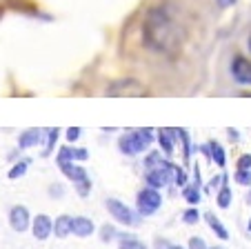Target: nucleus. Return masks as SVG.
I'll list each match as a JSON object with an SVG mask.
<instances>
[{"label": "nucleus", "instance_id": "21", "mask_svg": "<svg viewBox=\"0 0 251 249\" xmlns=\"http://www.w3.org/2000/svg\"><path fill=\"white\" fill-rule=\"evenodd\" d=\"M27 169H29V160L25 158V160H20V163H16L14 167H11V169H9V178H11V180L20 178V176H25V174H27Z\"/></svg>", "mask_w": 251, "mask_h": 249}, {"label": "nucleus", "instance_id": "18", "mask_svg": "<svg viewBox=\"0 0 251 249\" xmlns=\"http://www.w3.org/2000/svg\"><path fill=\"white\" fill-rule=\"evenodd\" d=\"M182 196H185V200L189 202V205H198V202L202 200L200 187H196V185H187V187H182Z\"/></svg>", "mask_w": 251, "mask_h": 249}, {"label": "nucleus", "instance_id": "8", "mask_svg": "<svg viewBox=\"0 0 251 249\" xmlns=\"http://www.w3.org/2000/svg\"><path fill=\"white\" fill-rule=\"evenodd\" d=\"M231 76L240 85H251V60L245 56H236L231 60Z\"/></svg>", "mask_w": 251, "mask_h": 249}, {"label": "nucleus", "instance_id": "25", "mask_svg": "<svg viewBox=\"0 0 251 249\" xmlns=\"http://www.w3.org/2000/svg\"><path fill=\"white\" fill-rule=\"evenodd\" d=\"M56 140H58V129H49V140H47V147H45V151H43L45 156H49L53 151V145H56Z\"/></svg>", "mask_w": 251, "mask_h": 249}, {"label": "nucleus", "instance_id": "33", "mask_svg": "<svg viewBox=\"0 0 251 249\" xmlns=\"http://www.w3.org/2000/svg\"><path fill=\"white\" fill-rule=\"evenodd\" d=\"M249 47H251V36H249Z\"/></svg>", "mask_w": 251, "mask_h": 249}, {"label": "nucleus", "instance_id": "19", "mask_svg": "<svg viewBox=\"0 0 251 249\" xmlns=\"http://www.w3.org/2000/svg\"><path fill=\"white\" fill-rule=\"evenodd\" d=\"M216 200H218V207L220 209H227L229 205H231V189L227 187V185H223L218 192V196H216Z\"/></svg>", "mask_w": 251, "mask_h": 249}, {"label": "nucleus", "instance_id": "13", "mask_svg": "<svg viewBox=\"0 0 251 249\" xmlns=\"http://www.w3.org/2000/svg\"><path fill=\"white\" fill-rule=\"evenodd\" d=\"M40 129H27L18 136V147L20 149H29V147H36L40 142Z\"/></svg>", "mask_w": 251, "mask_h": 249}, {"label": "nucleus", "instance_id": "6", "mask_svg": "<svg viewBox=\"0 0 251 249\" xmlns=\"http://www.w3.org/2000/svg\"><path fill=\"white\" fill-rule=\"evenodd\" d=\"M171 176H174V163L169 160H162L158 167H151L147 169V176H145V183L147 187H153V189H162L171 183Z\"/></svg>", "mask_w": 251, "mask_h": 249}, {"label": "nucleus", "instance_id": "3", "mask_svg": "<svg viewBox=\"0 0 251 249\" xmlns=\"http://www.w3.org/2000/svg\"><path fill=\"white\" fill-rule=\"evenodd\" d=\"M58 167H60L62 174H65L67 178L74 183L76 192L80 194L82 198L89 196V194H91V180H89V176H87L85 167H80V165H74V163H58Z\"/></svg>", "mask_w": 251, "mask_h": 249}, {"label": "nucleus", "instance_id": "22", "mask_svg": "<svg viewBox=\"0 0 251 249\" xmlns=\"http://www.w3.org/2000/svg\"><path fill=\"white\" fill-rule=\"evenodd\" d=\"M200 212L196 209V207H189L185 214H182V221H185V225H198V221H200Z\"/></svg>", "mask_w": 251, "mask_h": 249}, {"label": "nucleus", "instance_id": "16", "mask_svg": "<svg viewBox=\"0 0 251 249\" xmlns=\"http://www.w3.org/2000/svg\"><path fill=\"white\" fill-rule=\"evenodd\" d=\"M118 249H147V245L136 236H118Z\"/></svg>", "mask_w": 251, "mask_h": 249}, {"label": "nucleus", "instance_id": "32", "mask_svg": "<svg viewBox=\"0 0 251 249\" xmlns=\"http://www.w3.org/2000/svg\"><path fill=\"white\" fill-rule=\"evenodd\" d=\"M209 249H225V247H209Z\"/></svg>", "mask_w": 251, "mask_h": 249}, {"label": "nucleus", "instance_id": "23", "mask_svg": "<svg viewBox=\"0 0 251 249\" xmlns=\"http://www.w3.org/2000/svg\"><path fill=\"white\" fill-rule=\"evenodd\" d=\"M174 180H176V185H178V187H187V183H189V180H187L185 169L176 167V165H174Z\"/></svg>", "mask_w": 251, "mask_h": 249}, {"label": "nucleus", "instance_id": "11", "mask_svg": "<svg viewBox=\"0 0 251 249\" xmlns=\"http://www.w3.org/2000/svg\"><path fill=\"white\" fill-rule=\"evenodd\" d=\"M89 158V154H87L85 149H76V147H60V151H58L56 156V163H74V160H87Z\"/></svg>", "mask_w": 251, "mask_h": 249}, {"label": "nucleus", "instance_id": "26", "mask_svg": "<svg viewBox=\"0 0 251 249\" xmlns=\"http://www.w3.org/2000/svg\"><path fill=\"white\" fill-rule=\"evenodd\" d=\"M187 249H209L207 243H204L200 236H194V238H189V245H187Z\"/></svg>", "mask_w": 251, "mask_h": 249}, {"label": "nucleus", "instance_id": "27", "mask_svg": "<svg viewBox=\"0 0 251 249\" xmlns=\"http://www.w3.org/2000/svg\"><path fill=\"white\" fill-rule=\"evenodd\" d=\"M238 169H251V154H242L238 158Z\"/></svg>", "mask_w": 251, "mask_h": 249}, {"label": "nucleus", "instance_id": "17", "mask_svg": "<svg viewBox=\"0 0 251 249\" xmlns=\"http://www.w3.org/2000/svg\"><path fill=\"white\" fill-rule=\"evenodd\" d=\"M209 156H211V160H213V163H216V165H218V167H225V160H227V158H225V149H223V147H220L218 145V142H209Z\"/></svg>", "mask_w": 251, "mask_h": 249}, {"label": "nucleus", "instance_id": "14", "mask_svg": "<svg viewBox=\"0 0 251 249\" xmlns=\"http://www.w3.org/2000/svg\"><path fill=\"white\" fill-rule=\"evenodd\" d=\"M174 129H160L158 132V142H160V147H162V151H165L167 156H171L174 154Z\"/></svg>", "mask_w": 251, "mask_h": 249}, {"label": "nucleus", "instance_id": "28", "mask_svg": "<svg viewBox=\"0 0 251 249\" xmlns=\"http://www.w3.org/2000/svg\"><path fill=\"white\" fill-rule=\"evenodd\" d=\"M80 129H78V127H71V129H67V140H69V142H76L78 140V138H80Z\"/></svg>", "mask_w": 251, "mask_h": 249}, {"label": "nucleus", "instance_id": "9", "mask_svg": "<svg viewBox=\"0 0 251 249\" xmlns=\"http://www.w3.org/2000/svg\"><path fill=\"white\" fill-rule=\"evenodd\" d=\"M31 234L36 240H47L49 236L53 234V221L47 216V214H38L36 218H31Z\"/></svg>", "mask_w": 251, "mask_h": 249}, {"label": "nucleus", "instance_id": "2", "mask_svg": "<svg viewBox=\"0 0 251 249\" xmlns=\"http://www.w3.org/2000/svg\"><path fill=\"white\" fill-rule=\"evenodd\" d=\"M153 142V132L151 129H136V132L123 134L118 140V147L123 154L127 156H138L147 149L149 145Z\"/></svg>", "mask_w": 251, "mask_h": 249}, {"label": "nucleus", "instance_id": "30", "mask_svg": "<svg viewBox=\"0 0 251 249\" xmlns=\"http://www.w3.org/2000/svg\"><path fill=\"white\" fill-rule=\"evenodd\" d=\"M218 5H220V7H223V9H227V7L236 5V0H218Z\"/></svg>", "mask_w": 251, "mask_h": 249}, {"label": "nucleus", "instance_id": "5", "mask_svg": "<svg viewBox=\"0 0 251 249\" xmlns=\"http://www.w3.org/2000/svg\"><path fill=\"white\" fill-rule=\"evenodd\" d=\"M136 205H138V214H140V216H151V214H156L158 209H160L162 196H160V192H158V189L145 187V189H140V192H138Z\"/></svg>", "mask_w": 251, "mask_h": 249}, {"label": "nucleus", "instance_id": "7", "mask_svg": "<svg viewBox=\"0 0 251 249\" xmlns=\"http://www.w3.org/2000/svg\"><path fill=\"white\" fill-rule=\"evenodd\" d=\"M9 225L14 231H18V234H23V231H27L29 227H31V214H29V209L25 205H14L9 212Z\"/></svg>", "mask_w": 251, "mask_h": 249}, {"label": "nucleus", "instance_id": "4", "mask_svg": "<svg viewBox=\"0 0 251 249\" xmlns=\"http://www.w3.org/2000/svg\"><path fill=\"white\" fill-rule=\"evenodd\" d=\"M104 207H107L109 216L114 218L116 222H120V225H127V227L138 225V218H136V214L131 212V207H127L123 200H118V198H107Z\"/></svg>", "mask_w": 251, "mask_h": 249}, {"label": "nucleus", "instance_id": "34", "mask_svg": "<svg viewBox=\"0 0 251 249\" xmlns=\"http://www.w3.org/2000/svg\"><path fill=\"white\" fill-rule=\"evenodd\" d=\"M249 229H251V222H249Z\"/></svg>", "mask_w": 251, "mask_h": 249}, {"label": "nucleus", "instance_id": "10", "mask_svg": "<svg viewBox=\"0 0 251 249\" xmlns=\"http://www.w3.org/2000/svg\"><path fill=\"white\" fill-rule=\"evenodd\" d=\"M96 231V225L91 218H85V216H76L71 221V234L78 236V238H89L91 234Z\"/></svg>", "mask_w": 251, "mask_h": 249}, {"label": "nucleus", "instance_id": "31", "mask_svg": "<svg viewBox=\"0 0 251 249\" xmlns=\"http://www.w3.org/2000/svg\"><path fill=\"white\" fill-rule=\"evenodd\" d=\"M171 249H187V247H182V245H171Z\"/></svg>", "mask_w": 251, "mask_h": 249}, {"label": "nucleus", "instance_id": "12", "mask_svg": "<svg viewBox=\"0 0 251 249\" xmlns=\"http://www.w3.org/2000/svg\"><path fill=\"white\" fill-rule=\"evenodd\" d=\"M71 221L74 218L69 214H62V216H58L53 221V234H56V238H67L71 234Z\"/></svg>", "mask_w": 251, "mask_h": 249}, {"label": "nucleus", "instance_id": "24", "mask_svg": "<svg viewBox=\"0 0 251 249\" xmlns=\"http://www.w3.org/2000/svg\"><path fill=\"white\" fill-rule=\"evenodd\" d=\"M238 185H251V169H236Z\"/></svg>", "mask_w": 251, "mask_h": 249}, {"label": "nucleus", "instance_id": "1", "mask_svg": "<svg viewBox=\"0 0 251 249\" xmlns=\"http://www.w3.org/2000/svg\"><path fill=\"white\" fill-rule=\"evenodd\" d=\"M145 40L151 49L158 52H171L178 45V27H176L174 18L167 14V9L158 7L151 9L145 23Z\"/></svg>", "mask_w": 251, "mask_h": 249}, {"label": "nucleus", "instance_id": "20", "mask_svg": "<svg viewBox=\"0 0 251 249\" xmlns=\"http://www.w3.org/2000/svg\"><path fill=\"white\" fill-rule=\"evenodd\" d=\"M118 236H120V234L116 231V227L109 225V222L100 227V240H102V243H111V240H116Z\"/></svg>", "mask_w": 251, "mask_h": 249}, {"label": "nucleus", "instance_id": "15", "mask_svg": "<svg viewBox=\"0 0 251 249\" xmlns=\"http://www.w3.org/2000/svg\"><path fill=\"white\" fill-rule=\"evenodd\" d=\"M204 221H207V225L211 227V231H216V236H218L220 240H227L229 238V231H227V227L223 225V222L218 221V218L213 216V214H204Z\"/></svg>", "mask_w": 251, "mask_h": 249}, {"label": "nucleus", "instance_id": "29", "mask_svg": "<svg viewBox=\"0 0 251 249\" xmlns=\"http://www.w3.org/2000/svg\"><path fill=\"white\" fill-rule=\"evenodd\" d=\"M153 249H171V243L167 238H156V243H153Z\"/></svg>", "mask_w": 251, "mask_h": 249}]
</instances>
